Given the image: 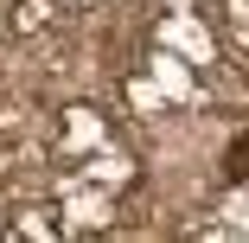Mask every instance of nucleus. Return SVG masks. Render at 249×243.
Returning a JSON list of instances; mask_svg holds the SVG:
<instances>
[{
  "instance_id": "1",
  "label": "nucleus",
  "mask_w": 249,
  "mask_h": 243,
  "mask_svg": "<svg viewBox=\"0 0 249 243\" xmlns=\"http://www.w3.org/2000/svg\"><path fill=\"white\" fill-rule=\"evenodd\" d=\"M224 173H230V179H249V128L224 148Z\"/></svg>"
}]
</instances>
